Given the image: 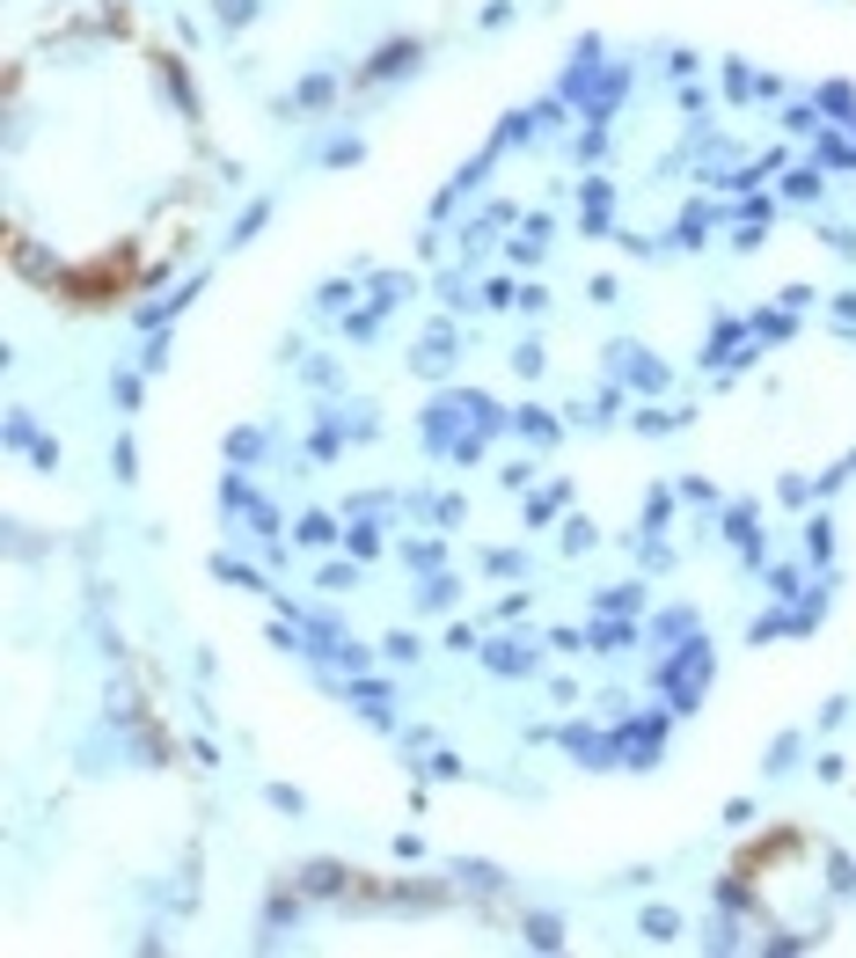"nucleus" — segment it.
<instances>
[{
	"instance_id": "f257e3e1",
	"label": "nucleus",
	"mask_w": 856,
	"mask_h": 958,
	"mask_svg": "<svg viewBox=\"0 0 856 958\" xmlns=\"http://www.w3.org/2000/svg\"><path fill=\"white\" fill-rule=\"evenodd\" d=\"M527 937L543 944V951H557V944H564V937H557V922H549V915H535V922H527Z\"/></svg>"
}]
</instances>
